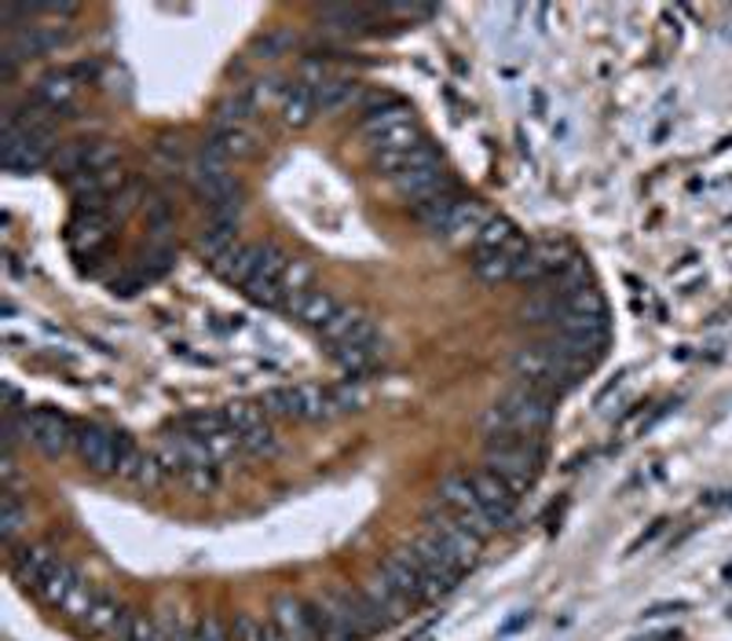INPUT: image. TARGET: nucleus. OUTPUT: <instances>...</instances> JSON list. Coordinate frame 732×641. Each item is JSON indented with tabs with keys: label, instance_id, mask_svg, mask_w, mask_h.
Returning a JSON list of instances; mask_svg holds the SVG:
<instances>
[{
	"label": "nucleus",
	"instance_id": "1",
	"mask_svg": "<svg viewBox=\"0 0 732 641\" xmlns=\"http://www.w3.org/2000/svg\"><path fill=\"white\" fill-rule=\"evenodd\" d=\"M549 421H553V396L517 382L498 404H491L484 410L480 432H484L487 440L513 437V432H517V437H542L549 429Z\"/></svg>",
	"mask_w": 732,
	"mask_h": 641
},
{
	"label": "nucleus",
	"instance_id": "2",
	"mask_svg": "<svg viewBox=\"0 0 732 641\" xmlns=\"http://www.w3.org/2000/svg\"><path fill=\"white\" fill-rule=\"evenodd\" d=\"M513 374H517L520 385L539 388V393H546V396H557L575 385V377L586 374V366L564 356V352L553 349L549 341H539V345L517 349V356H513Z\"/></svg>",
	"mask_w": 732,
	"mask_h": 641
},
{
	"label": "nucleus",
	"instance_id": "3",
	"mask_svg": "<svg viewBox=\"0 0 732 641\" xmlns=\"http://www.w3.org/2000/svg\"><path fill=\"white\" fill-rule=\"evenodd\" d=\"M484 469L502 477L520 495V491L535 488V480H539V473H542V440L539 437H517V432H513V437L487 440Z\"/></svg>",
	"mask_w": 732,
	"mask_h": 641
},
{
	"label": "nucleus",
	"instance_id": "4",
	"mask_svg": "<svg viewBox=\"0 0 732 641\" xmlns=\"http://www.w3.org/2000/svg\"><path fill=\"white\" fill-rule=\"evenodd\" d=\"M257 404L265 407L268 418H286V421H330L341 415L334 385H315V382L268 388Z\"/></svg>",
	"mask_w": 732,
	"mask_h": 641
},
{
	"label": "nucleus",
	"instance_id": "5",
	"mask_svg": "<svg viewBox=\"0 0 732 641\" xmlns=\"http://www.w3.org/2000/svg\"><path fill=\"white\" fill-rule=\"evenodd\" d=\"M426 535H429V539H437L443 546V554H448L462 571H469V568L476 565L480 546H484L473 532L458 524V517L448 506H443L440 499L426 510Z\"/></svg>",
	"mask_w": 732,
	"mask_h": 641
},
{
	"label": "nucleus",
	"instance_id": "6",
	"mask_svg": "<svg viewBox=\"0 0 732 641\" xmlns=\"http://www.w3.org/2000/svg\"><path fill=\"white\" fill-rule=\"evenodd\" d=\"M437 499L454 513L462 528H469V532L476 535L480 543H487L491 535H495V524H491V517L484 513V506H480V499H476L473 480H469V473H448V477H443V480H440V488H437Z\"/></svg>",
	"mask_w": 732,
	"mask_h": 641
},
{
	"label": "nucleus",
	"instance_id": "7",
	"mask_svg": "<svg viewBox=\"0 0 732 641\" xmlns=\"http://www.w3.org/2000/svg\"><path fill=\"white\" fill-rule=\"evenodd\" d=\"M22 429H26V440L49 458H63L74 448L77 440V426L66 415L52 407H33L22 415Z\"/></svg>",
	"mask_w": 732,
	"mask_h": 641
},
{
	"label": "nucleus",
	"instance_id": "8",
	"mask_svg": "<svg viewBox=\"0 0 732 641\" xmlns=\"http://www.w3.org/2000/svg\"><path fill=\"white\" fill-rule=\"evenodd\" d=\"M308 620H312L319 641H363L359 627L337 590H326L308 601Z\"/></svg>",
	"mask_w": 732,
	"mask_h": 641
},
{
	"label": "nucleus",
	"instance_id": "9",
	"mask_svg": "<svg viewBox=\"0 0 732 641\" xmlns=\"http://www.w3.org/2000/svg\"><path fill=\"white\" fill-rule=\"evenodd\" d=\"M377 571H381V576H385L388 583H392V587H396L399 594H407V598L415 601V605H432V601H440V598H437V590H432L429 576H426V568H421V560L415 557V549H410V546L396 549V554H388Z\"/></svg>",
	"mask_w": 732,
	"mask_h": 641
},
{
	"label": "nucleus",
	"instance_id": "10",
	"mask_svg": "<svg viewBox=\"0 0 732 641\" xmlns=\"http://www.w3.org/2000/svg\"><path fill=\"white\" fill-rule=\"evenodd\" d=\"M52 158V136L44 132H22L15 125H4V147H0V162L8 173H30L41 169Z\"/></svg>",
	"mask_w": 732,
	"mask_h": 641
},
{
	"label": "nucleus",
	"instance_id": "11",
	"mask_svg": "<svg viewBox=\"0 0 732 641\" xmlns=\"http://www.w3.org/2000/svg\"><path fill=\"white\" fill-rule=\"evenodd\" d=\"M118 477L140 491H158L169 480L165 466L158 462V455L136 448L129 437H118Z\"/></svg>",
	"mask_w": 732,
	"mask_h": 641
},
{
	"label": "nucleus",
	"instance_id": "12",
	"mask_svg": "<svg viewBox=\"0 0 732 641\" xmlns=\"http://www.w3.org/2000/svg\"><path fill=\"white\" fill-rule=\"evenodd\" d=\"M469 480H473V491H476L480 506H484V513L491 517V524H495V528H502V524H509L513 517H517L520 495L506 484V480L495 477L491 469H473V473H469Z\"/></svg>",
	"mask_w": 732,
	"mask_h": 641
},
{
	"label": "nucleus",
	"instance_id": "13",
	"mask_svg": "<svg viewBox=\"0 0 732 641\" xmlns=\"http://www.w3.org/2000/svg\"><path fill=\"white\" fill-rule=\"evenodd\" d=\"M74 451L88 473H96V477L118 473V437L103 426H77Z\"/></svg>",
	"mask_w": 732,
	"mask_h": 641
},
{
	"label": "nucleus",
	"instance_id": "14",
	"mask_svg": "<svg viewBox=\"0 0 732 641\" xmlns=\"http://www.w3.org/2000/svg\"><path fill=\"white\" fill-rule=\"evenodd\" d=\"M85 77H88L85 66H66V71H49L37 85H33V99H37L41 107H49L52 114H63V110H71V107H74L77 96H82Z\"/></svg>",
	"mask_w": 732,
	"mask_h": 641
},
{
	"label": "nucleus",
	"instance_id": "15",
	"mask_svg": "<svg viewBox=\"0 0 732 641\" xmlns=\"http://www.w3.org/2000/svg\"><path fill=\"white\" fill-rule=\"evenodd\" d=\"M341 308L345 305H341L330 290H315V286H308V290H301V293H290V301H286L282 312L290 319H297L301 327L323 334V330L330 327V319H334Z\"/></svg>",
	"mask_w": 732,
	"mask_h": 641
},
{
	"label": "nucleus",
	"instance_id": "16",
	"mask_svg": "<svg viewBox=\"0 0 732 641\" xmlns=\"http://www.w3.org/2000/svg\"><path fill=\"white\" fill-rule=\"evenodd\" d=\"M60 568V554L49 543H26L11 549V576H15L19 587H26L37 594L41 583Z\"/></svg>",
	"mask_w": 732,
	"mask_h": 641
},
{
	"label": "nucleus",
	"instance_id": "17",
	"mask_svg": "<svg viewBox=\"0 0 732 641\" xmlns=\"http://www.w3.org/2000/svg\"><path fill=\"white\" fill-rule=\"evenodd\" d=\"M191 183H194V191H198L202 199L209 202V210H213V205H220V202L238 199V194H243L238 180L227 173V162L213 158L209 151H202L198 162L191 165Z\"/></svg>",
	"mask_w": 732,
	"mask_h": 641
},
{
	"label": "nucleus",
	"instance_id": "18",
	"mask_svg": "<svg viewBox=\"0 0 732 641\" xmlns=\"http://www.w3.org/2000/svg\"><path fill=\"white\" fill-rule=\"evenodd\" d=\"M271 623L286 634V641H319L312 620H308V601L290 598V594L274 598V605H271Z\"/></svg>",
	"mask_w": 732,
	"mask_h": 641
},
{
	"label": "nucleus",
	"instance_id": "19",
	"mask_svg": "<svg viewBox=\"0 0 732 641\" xmlns=\"http://www.w3.org/2000/svg\"><path fill=\"white\" fill-rule=\"evenodd\" d=\"M363 594H366V598H370V601L377 605V612H381L388 623L407 620V616L418 609V605L410 601L407 594H399V590L392 587V583H388V579L381 576V571H374V576L363 583Z\"/></svg>",
	"mask_w": 732,
	"mask_h": 641
},
{
	"label": "nucleus",
	"instance_id": "20",
	"mask_svg": "<svg viewBox=\"0 0 732 641\" xmlns=\"http://www.w3.org/2000/svg\"><path fill=\"white\" fill-rule=\"evenodd\" d=\"M396 191L410 199L415 205L437 199V194H448V177H443L440 165H426V169H410V173H399L392 177Z\"/></svg>",
	"mask_w": 732,
	"mask_h": 641
},
{
	"label": "nucleus",
	"instance_id": "21",
	"mask_svg": "<svg viewBox=\"0 0 732 641\" xmlns=\"http://www.w3.org/2000/svg\"><path fill=\"white\" fill-rule=\"evenodd\" d=\"M260 260H265V243H238L220 265H213V271L220 275L224 282L246 286L260 271Z\"/></svg>",
	"mask_w": 732,
	"mask_h": 641
},
{
	"label": "nucleus",
	"instance_id": "22",
	"mask_svg": "<svg viewBox=\"0 0 732 641\" xmlns=\"http://www.w3.org/2000/svg\"><path fill=\"white\" fill-rule=\"evenodd\" d=\"M279 110H282V125H290V129H304V125L319 114L315 82H293L290 88H282Z\"/></svg>",
	"mask_w": 732,
	"mask_h": 641
},
{
	"label": "nucleus",
	"instance_id": "23",
	"mask_svg": "<svg viewBox=\"0 0 732 641\" xmlns=\"http://www.w3.org/2000/svg\"><path fill=\"white\" fill-rule=\"evenodd\" d=\"M110 213L107 210H82L74 216V224H71V246L77 249V254H92L96 246H103L107 243V235H110Z\"/></svg>",
	"mask_w": 732,
	"mask_h": 641
},
{
	"label": "nucleus",
	"instance_id": "24",
	"mask_svg": "<svg viewBox=\"0 0 732 641\" xmlns=\"http://www.w3.org/2000/svg\"><path fill=\"white\" fill-rule=\"evenodd\" d=\"M491 213L487 205H480V202H458V210H454V216H451V227H448V238L451 243H458V246H465V243H476L480 238V232L491 224Z\"/></svg>",
	"mask_w": 732,
	"mask_h": 641
},
{
	"label": "nucleus",
	"instance_id": "25",
	"mask_svg": "<svg viewBox=\"0 0 732 641\" xmlns=\"http://www.w3.org/2000/svg\"><path fill=\"white\" fill-rule=\"evenodd\" d=\"M410 121H415V110L403 107V103H388V107H377V110L366 114L363 125H359V132H363L366 143H377L381 136L396 132L399 125H410Z\"/></svg>",
	"mask_w": 732,
	"mask_h": 641
},
{
	"label": "nucleus",
	"instance_id": "26",
	"mask_svg": "<svg viewBox=\"0 0 732 641\" xmlns=\"http://www.w3.org/2000/svg\"><path fill=\"white\" fill-rule=\"evenodd\" d=\"M476 249L480 254H487V249H502V254H528L517 224L506 221V216H491V224L476 238Z\"/></svg>",
	"mask_w": 732,
	"mask_h": 641
},
{
	"label": "nucleus",
	"instance_id": "27",
	"mask_svg": "<svg viewBox=\"0 0 732 641\" xmlns=\"http://www.w3.org/2000/svg\"><path fill=\"white\" fill-rule=\"evenodd\" d=\"M520 257L524 254H502V249H487V254H480V249H476L473 271H476V279L487 282V286L513 282V279H517V260Z\"/></svg>",
	"mask_w": 732,
	"mask_h": 641
},
{
	"label": "nucleus",
	"instance_id": "28",
	"mask_svg": "<svg viewBox=\"0 0 732 641\" xmlns=\"http://www.w3.org/2000/svg\"><path fill=\"white\" fill-rule=\"evenodd\" d=\"M337 594L345 598V605H348V612H352V620H356V627H359V634L363 638H374V634H381V631H388V623L381 612H377V605L366 598L363 590H348V587H337Z\"/></svg>",
	"mask_w": 732,
	"mask_h": 641
},
{
	"label": "nucleus",
	"instance_id": "29",
	"mask_svg": "<svg viewBox=\"0 0 732 641\" xmlns=\"http://www.w3.org/2000/svg\"><path fill=\"white\" fill-rule=\"evenodd\" d=\"M205 151L213 158H220V162H232V158H249L257 151V140L254 132L246 129V125H238V129H216V136L209 143H205Z\"/></svg>",
	"mask_w": 732,
	"mask_h": 641
},
{
	"label": "nucleus",
	"instance_id": "30",
	"mask_svg": "<svg viewBox=\"0 0 732 641\" xmlns=\"http://www.w3.org/2000/svg\"><path fill=\"white\" fill-rule=\"evenodd\" d=\"M121 612H125V605L114 598L110 590H96V601H92V609H88V616H85V631L88 634H99V638H110L114 634V627H118V620H121Z\"/></svg>",
	"mask_w": 732,
	"mask_h": 641
},
{
	"label": "nucleus",
	"instance_id": "31",
	"mask_svg": "<svg viewBox=\"0 0 732 641\" xmlns=\"http://www.w3.org/2000/svg\"><path fill=\"white\" fill-rule=\"evenodd\" d=\"M82 579H85V576H82V571H77L74 565H66V560H60V568H55L52 576L41 583L37 598H41L44 605H49V609L60 612V609H63V601L71 598V590H74Z\"/></svg>",
	"mask_w": 732,
	"mask_h": 641
},
{
	"label": "nucleus",
	"instance_id": "32",
	"mask_svg": "<svg viewBox=\"0 0 732 641\" xmlns=\"http://www.w3.org/2000/svg\"><path fill=\"white\" fill-rule=\"evenodd\" d=\"M454 210H458V199H454V194H437V199L421 202L415 213H418V224H421V227H429L432 235H448Z\"/></svg>",
	"mask_w": 732,
	"mask_h": 641
},
{
	"label": "nucleus",
	"instance_id": "33",
	"mask_svg": "<svg viewBox=\"0 0 732 641\" xmlns=\"http://www.w3.org/2000/svg\"><path fill=\"white\" fill-rule=\"evenodd\" d=\"M235 246H238V238H235L232 224H209V232H202V238H198V254L205 257V265L209 268L220 265Z\"/></svg>",
	"mask_w": 732,
	"mask_h": 641
},
{
	"label": "nucleus",
	"instance_id": "34",
	"mask_svg": "<svg viewBox=\"0 0 732 641\" xmlns=\"http://www.w3.org/2000/svg\"><path fill=\"white\" fill-rule=\"evenodd\" d=\"M352 96H356V82H348V77H323V82H315V107H319V114L341 110L345 103H352Z\"/></svg>",
	"mask_w": 732,
	"mask_h": 641
},
{
	"label": "nucleus",
	"instance_id": "35",
	"mask_svg": "<svg viewBox=\"0 0 732 641\" xmlns=\"http://www.w3.org/2000/svg\"><path fill=\"white\" fill-rule=\"evenodd\" d=\"M220 410H224L227 426H232L238 437H246V432H254L257 426H265V421H268L265 407L249 404V399H232V404H224Z\"/></svg>",
	"mask_w": 732,
	"mask_h": 641
},
{
	"label": "nucleus",
	"instance_id": "36",
	"mask_svg": "<svg viewBox=\"0 0 732 641\" xmlns=\"http://www.w3.org/2000/svg\"><path fill=\"white\" fill-rule=\"evenodd\" d=\"M154 634H158V620H151L147 612L125 609L110 638L114 641H154Z\"/></svg>",
	"mask_w": 732,
	"mask_h": 641
},
{
	"label": "nucleus",
	"instance_id": "37",
	"mask_svg": "<svg viewBox=\"0 0 732 641\" xmlns=\"http://www.w3.org/2000/svg\"><path fill=\"white\" fill-rule=\"evenodd\" d=\"M22 524H26V506L19 502L15 491L4 488V495H0V539H4V546L15 543Z\"/></svg>",
	"mask_w": 732,
	"mask_h": 641
},
{
	"label": "nucleus",
	"instance_id": "38",
	"mask_svg": "<svg viewBox=\"0 0 732 641\" xmlns=\"http://www.w3.org/2000/svg\"><path fill=\"white\" fill-rule=\"evenodd\" d=\"M224 429H232L227 426V418H224V410H191V415L180 418V432L198 437V440L213 437V432H224Z\"/></svg>",
	"mask_w": 732,
	"mask_h": 641
},
{
	"label": "nucleus",
	"instance_id": "39",
	"mask_svg": "<svg viewBox=\"0 0 732 641\" xmlns=\"http://www.w3.org/2000/svg\"><path fill=\"white\" fill-rule=\"evenodd\" d=\"M205 448H209V458H213L216 466L232 462V458H238V455H246L243 437H238L235 429H224V432H213V437H205Z\"/></svg>",
	"mask_w": 732,
	"mask_h": 641
},
{
	"label": "nucleus",
	"instance_id": "40",
	"mask_svg": "<svg viewBox=\"0 0 732 641\" xmlns=\"http://www.w3.org/2000/svg\"><path fill=\"white\" fill-rule=\"evenodd\" d=\"M366 15H370V8H359V4L356 8L352 4H330V8L319 11V19L330 22L334 30H356Z\"/></svg>",
	"mask_w": 732,
	"mask_h": 641
},
{
	"label": "nucleus",
	"instance_id": "41",
	"mask_svg": "<svg viewBox=\"0 0 732 641\" xmlns=\"http://www.w3.org/2000/svg\"><path fill=\"white\" fill-rule=\"evenodd\" d=\"M92 601H96V590L88 587V579H82L77 587L71 590V598L63 601V616L66 620H74V623H85V616H88V609H92Z\"/></svg>",
	"mask_w": 732,
	"mask_h": 641
},
{
	"label": "nucleus",
	"instance_id": "42",
	"mask_svg": "<svg viewBox=\"0 0 732 641\" xmlns=\"http://www.w3.org/2000/svg\"><path fill=\"white\" fill-rule=\"evenodd\" d=\"M180 484L194 491V495H213L220 488V473H216V466H194L180 477Z\"/></svg>",
	"mask_w": 732,
	"mask_h": 641
},
{
	"label": "nucleus",
	"instance_id": "43",
	"mask_svg": "<svg viewBox=\"0 0 732 641\" xmlns=\"http://www.w3.org/2000/svg\"><path fill=\"white\" fill-rule=\"evenodd\" d=\"M243 448H246V455H254V458H271L274 451H279V437H274L271 421H265V426H257L254 432H246V437H243Z\"/></svg>",
	"mask_w": 732,
	"mask_h": 641
},
{
	"label": "nucleus",
	"instance_id": "44",
	"mask_svg": "<svg viewBox=\"0 0 732 641\" xmlns=\"http://www.w3.org/2000/svg\"><path fill=\"white\" fill-rule=\"evenodd\" d=\"M232 634H235V641H268V638H265V623L254 620L249 612L238 616L235 627H232Z\"/></svg>",
	"mask_w": 732,
	"mask_h": 641
},
{
	"label": "nucleus",
	"instance_id": "45",
	"mask_svg": "<svg viewBox=\"0 0 732 641\" xmlns=\"http://www.w3.org/2000/svg\"><path fill=\"white\" fill-rule=\"evenodd\" d=\"M154 641H187V627H180V620L173 612H165L162 620H158V634Z\"/></svg>",
	"mask_w": 732,
	"mask_h": 641
},
{
	"label": "nucleus",
	"instance_id": "46",
	"mask_svg": "<svg viewBox=\"0 0 732 641\" xmlns=\"http://www.w3.org/2000/svg\"><path fill=\"white\" fill-rule=\"evenodd\" d=\"M198 634H202V641H235V634L227 631V627L216 620V616H205V620H198Z\"/></svg>",
	"mask_w": 732,
	"mask_h": 641
},
{
	"label": "nucleus",
	"instance_id": "47",
	"mask_svg": "<svg viewBox=\"0 0 732 641\" xmlns=\"http://www.w3.org/2000/svg\"><path fill=\"white\" fill-rule=\"evenodd\" d=\"M689 605L685 601H674V605H652V609L645 612V620H656V616H667V612H685Z\"/></svg>",
	"mask_w": 732,
	"mask_h": 641
},
{
	"label": "nucleus",
	"instance_id": "48",
	"mask_svg": "<svg viewBox=\"0 0 732 641\" xmlns=\"http://www.w3.org/2000/svg\"><path fill=\"white\" fill-rule=\"evenodd\" d=\"M524 623H531V612H520V616H517V620H509L506 627H502V638H506V634H517V631H520V627H524Z\"/></svg>",
	"mask_w": 732,
	"mask_h": 641
}]
</instances>
